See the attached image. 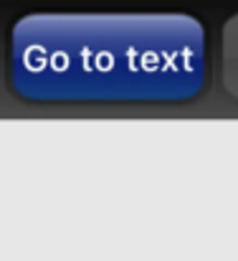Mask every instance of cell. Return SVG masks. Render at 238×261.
Returning <instances> with one entry per match:
<instances>
[{
    "label": "cell",
    "mask_w": 238,
    "mask_h": 261,
    "mask_svg": "<svg viewBox=\"0 0 238 261\" xmlns=\"http://www.w3.org/2000/svg\"><path fill=\"white\" fill-rule=\"evenodd\" d=\"M223 76L226 87L238 96V15L228 23L223 38Z\"/></svg>",
    "instance_id": "6da1fadb"
}]
</instances>
